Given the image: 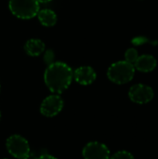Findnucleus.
I'll return each mask as SVG.
<instances>
[{
  "instance_id": "f257e3e1",
  "label": "nucleus",
  "mask_w": 158,
  "mask_h": 159,
  "mask_svg": "<svg viewBox=\"0 0 158 159\" xmlns=\"http://www.w3.org/2000/svg\"><path fill=\"white\" fill-rule=\"evenodd\" d=\"M74 78L72 68L61 61H54L47 65L45 74L44 81L47 89L53 93H61L69 88Z\"/></svg>"
},
{
  "instance_id": "f03ea898",
  "label": "nucleus",
  "mask_w": 158,
  "mask_h": 159,
  "mask_svg": "<svg viewBox=\"0 0 158 159\" xmlns=\"http://www.w3.org/2000/svg\"><path fill=\"white\" fill-rule=\"evenodd\" d=\"M134 75V65L126 61H120L113 63L107 71V76L109 80L118 85H123L130 82L133 79Z\"/></svg>"
},
{
  "instance_id": "7ed1b4c3",
  "label": "nucleus",
  "mask_w": 158,
  "mask_h": 159,
  "mask_svg": "<svg viewBox=\"0 0 158 159\" xmlns=\"http://www.w3.org/2000/svg\"><path fill=\"white\" fill-rule=\"evenodd\" d=\"M8 7L14 16L21 20L32 19L40 10L37 0H9Z\"/></svg>"
},
{
  "instance_id": "20e7f679",
  "label": "nucleus",
  "mask_w": 158,
  "mask_h": 159,
  "mask_svg": "<svg viewBox=\"0 0 158 159\" xmlns=\"http://www.w3.org/2000/svg\"><path fill=\"white\" fill-rule=\"evenodd\" d=\"M7 152L15 158L20 159L28 157L31 154L29 143L20 135L10 136L6 143Z\"/></svg>"
},
{
  "instance_id": "39448f33",
  "label": "nucleus",
  "mask_w": 158,
  "mask_h": 159,
  "mask_svg": "<svg viewBox=\"0 0 158 159\" xmlns=\"http://www.w3.org/2000/svg\"><path fill=\"white\" fill-rule=\"evenodd\" d=\"M155 93L151 87L144 84H136L129 89V97L131 102L138 104H145L154 99Z\"/></svg>"
},
{
  "instance_id": "423d86ee",
  "label": "nucleus",
  "mask_w": 158,
  "mask_h": 159,
  "mask_svg": "<svg viewBox=\"0 0 158 159\" xmlns=\"http://www.w3.org/2000/svg\"><path fill=\"white\" fill-rule=\"evenodd\" d=\"M63 100L58 94L47 96L40 105V113L46 117L56 116L63 108Z\"/></svg>"
},
{
  "instance_id": "0eeeda50",
  "label": "nucleus",
  "mask_w": 158,
  "mask_h": 159,
  "mask_svg": "<svg viewBox=\"0 0 158 159\" xmlns=\"http://www.w3.org/2000/svg\"><path fill=\"white\" fill-rule=\"evenodd\" d=\"M84 159H110V150L99 142H90L85 145L82 151Z\"/></svg>"
},
{
  "instance_id": "6e6552de",
  "label": "nucleus",
  "mask_w": 158,
  "mask_h": 159,
  "mask_svg": "<svg viewBox=\"0 0 158 159\" xmlns=\"http://www.w3.org/2000/svg\"><path fill=\"white\" fill-rule=\"evenodd\" d=\"M97 75L94 69L90 66H81L78 67L74 72V80L83 86L90 85L96 80Z\"/></svg>"
},
{
  "instance_id": "1a4fd4ad",
  "label": "nucleus",
  "mask_w": 158,
  "mask_h": 159,
  "mask_svg": "<svg viewBox=\"0 0 158 159\" xmlns=\"http://www.w3.org/2000/svg\"><path fill=\"white\" fill-rule=\"evenodd\" d=\"M133 65L135 67V70H138L142 73H149L156 69L157 61L154 56L149 54H143L138 57L137 61Z\"/></svg>"
},
{
  "instance_id": "9d476101",
  "label": "nucleus",
  "mask_w": 158,
  "mask_h": 159,
  "mask_svg": "<svg viewBox=\"0 0 158 159\" xmlns=\"http://www.w3.org/2000/svg\"><path fill=\"white\" fill-rule=\"evenodd\" d=\"M25 52L32 57H36L45 51V44L40 39H29L24 45Z\"/></svg>"
},
{
  "instance_id": "9b49d317",
  "label": "nucleus",
  "mask_w": 158,
  "mask_h": 159,
  "mask_svg": "<svg viewBox=\"0 0 158 159\" xmlns=\"http://www.w3.org/2000/svg\"><path fill=\"white\" fill-rule=\"evenodd\" d=\"M39 21L42 25L46 27H51L56 24L57 22V15L56 13L48 8H45L42 10H39L37 15Z\"/></svg>"
},
{
  "instance_id": "f8f14e48",
  "label": "nucleus",
  "mask_w": 158,
  "mask_h": 159,
  "mask_svg": "<svg viewBox=\"0 0 158 159\" xmlns=\"http://www.w3.org/2000/svg\"><path fill=\"white\" fill-rule=\"evenodd\" d=\"M139 57V54H138V51L136 48H129L126 53H125V61L131 63V64H134L135 61H137Z\"/></svg>"
},
{
  "instance_id": "ddd939ff",
  "label": "nucleus",
  "mask_w": 158,
  "mask_h": 159,
  "mask_svg": "<svg viewBox=\"0 0 158 159\" xmlns=\"http://www.w3.org/2000/svg\"><path fill=\"white\" fill-rule=\"evenodd\" d=\"M110 159H135L133 155L128 151H119L114 154L112 157H110Z\"/></svg>"
},
{
  "instance_id": "4468645a",
  "label": "nucleus",
  "mask_w": 158,
  "mask_h": 159,
  "mask_svg": "<svg viewBox=\"0 0 158 159\" xmlns=\"http://www.w3.org/2000/svg\"><path fill=\"white\" fill-rule=\"evenodd\" d=\"M54 59H55V55H54V52L52 50H47L45 52V55H44V61L47 64V65H50L51 63L54 62Z\"/></svg>"
},
{
  "instance_id": "2eb2a0df",
  "label": "nucleus",
  "mask_w": 158,
  "mask_h": 159,
  "mask_svg": "<svg viewBox=\"0 0 158 159\" xmlns=\"http://www.w3.org/2000/svg\"><path fill=\"white\" fill-rule=\"evenodd\" d=\"M35 159H58V158H56L55 157H53V156H51V155H48V154H43V155L39 156L37 158H35Z\"/></svg>"
},
{
  "instance_id": "dca6fc26",
  "label": "nucleus",
  "mask_w": 158,
  "mask_h": 159,
  "mask_svg": "<svg viewBox=\"0 0 158 159\" xmlns=\"http://www.w3.org/2000/svg\"><path fill=\"white\" fill-rule=\"evenodd\" d=\"M38 1V3L40 4V3H42V4H46V3H48V2H50V1H52V0H37Z\"/></svg>"
},
{
  "instance_id": "f3484780",
  "label": "nucleus",
  "mask_w": 158,
  "mask_h": 159,
  "mask_svg": "<svg viewBox=\"0 0 158 159\" xmlns=\"http://www.w3.org/2000/svg\"><path fill=\"white\" fill-rule=\"evenodd\" d=\"M20 159H35L34 157V156H32L31 154L28 156V157H23V158H20Z\"/></svg>"
},
{
  "instance_id": "a211bd4d",
  "label": "nucleus",
  "mask_w": 158,
  "mask_h": 159,
  "mask_svg": "<svg viewBox=\"0 0 158 159\" xmlns=\"http://www.w3.org/2000/svg\"><path fill=\"white\" fill-rule=\"evenodd\" d=\"M0 119H1V112H0Z\"/></svg>"
},
{
  "instance_id": "6ab92c4d",
  "label": "nucleus",
  "mask_w": 158,
  "mask_h": 159,
  "mask_svg": "<svg viewBox=\"0 0 158 159\" xmlns=\"http://www.w3.org/2000/svg\"><path fill=\"white\" fill-rule=\"evenodd\" d=\"M0 89H1V86H0Z\"/></svg>"
},
{
  "instance_id": "aec40b11",
  "label": "nucleus",
  "mask_w": 158,
  "mask_h": 159,
  "mask_svg": "<svg viewBox=\"0 0 158 159\" xmlns=\"http://www.w3.org/2000/svg\"><path fill=\"white\" fill-rule=\"evenodd\" d=\"M4 159H7V158H4Z\"/></svg>"
}]
</instances>
